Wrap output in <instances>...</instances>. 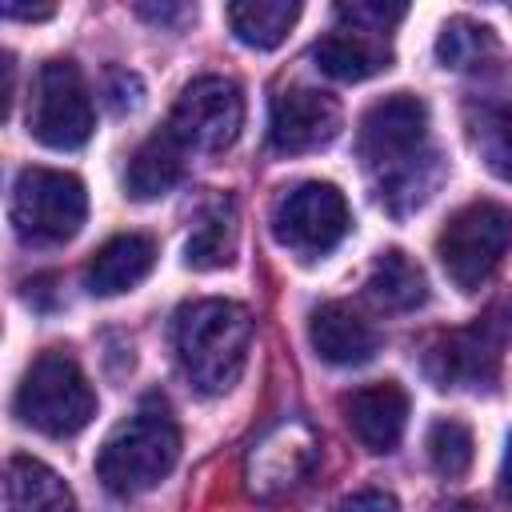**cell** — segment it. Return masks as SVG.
Here are the masks:
<instances>
[{
    "label": "cell",
    "instance_id": "cell-1",
    "mask_svg": "<svg viewBox=\"0 0 512 512\" xmlns=\"http://www.w3.org/2000/svg\"><path fill=\"white\" fill-rule=\"evenodd\" d=\"M360 160L380 176V204L392 216L416 212L440 184V156L428 148V104L412 92H392L376 100L356 136Z\"/></svg>",
    "mask_w": 512,
    "mask_h": 512
},
{
    "label": "cell",
    "instance_id": "cell-2",
    "mask_svg": "<svg viewBox=\"0 0 512 512\" xmlns=\"http://www.w3.org/2000/svg\"><path fill=\"white\" fill-rule=\"evenodd\" d=\"M252 316L236 300H188L172 316V352L184 380L204 396H224L244 376Z\"/></svg>",
    "mask_w": 512,
    "mask_h": 512
},
{
    "label": "cell",
    "instance_id": "cell-3",
    "mask_svg": "<svg viewBox=\"0 0 512 512\" xmlns=\"http://www.w3.org/2000/svg\"><path fill=\"white\" fill-rule=\"evenodd\" d=\"M180 460V428L164 400L148 396L96 452V476L116 496L152 492Z\"/></svg>",
    "mask_w": 512,
    "mask_h": 512
},
{
    "label": "cell",
    "instance_id": "cell-4",
    "mask_svg": "<svg viewBox=\"0 0 512 512\" xmlns=\"http://www.w3.org/2000/svg\"><path fill=\"white\" fill-rule=\"evenodd\" d=\"M12 408L28 428H36L52 440H64V436H76L92 424L96 392H92L84 368L68 352L48 348L28 364Z\"/></svg>",
    "mask_w": 512,
    "mask_h": 512
},
{
    "label": "cell",
    "instance_id": "cell-5",
    "mask_svg": "<svg viewBox=\"0 0 512 512\" xmlns=\"http://www.w3.org/2000/svg\"><path fill=\"white\" fill-rule=\"evenodd\" d=\"M512 248V208L500 200H472L460 212L448 216V224L436 236V256L444 276L460 292H476L492 280V272L504 264Z\"/></svg>",
    "mask_w": 512,
    "mask_h": 512
},
{
    "label": "cell",
    "instance_id": "cell-6",
    "mask_svg": "<svg viewBox=\"0 0 512 512\" xmlns=\"http://www.w3.org/2000/svg\"><path fill=\"white\" fill-rule=\"evenodd\" d=\"M512 344V300H496L468 328L440 332L424 352V372L440 388H488Z\"/></svg>",
    "mask_w": 512,
    "mask_h": 512
},
{
    "label": "cell",
    "instance_id": "cell-7",
    "mask_svg": "<svg viewBox=\"0 0 512 512\" xmlns=\"http://www.w3.org/2000/svg\"><path fill=\"white\" fill-rule=\"evenodd\" d=\"M12 228L24 244H64L88 216L84 180L60 168H24L12 184Z\"/></svg>",
    "mask_w": 512,
    "mask_h": 512
},
{
    "label": "cell",
    "instance_id": "cell-8",
    "mask_svg": "<svg viewBox=\"0 0 512 512\" xmlns=\"http://www.w3.org/2000/svg\"><path fill=\"white\" fill-rule=\"evenodd\" d=\"M92 96L72 60H48L40 64L28 96V132L56 152L84 148L92 136Z\"/></svg>",
    "mask_w": 512,
    "mask_h": 512
},
{
    "label": "cell",
    "instance_id": "cell-9",
    "mask_svg": "<svg viewBox=\"0 0 512 512\" xmlns=\"http://www.w3.org/2000/svg\"><path fill=\"white\" fill-rule=\"evenodd\" d=\"M348 228H352L348 200L336 184H324V180L288 188L272 208V236L304 260L332 252L348 236Z\"/></svg>",
    "mask_w": 512,
    "mask_h": 512
},
{
    "label": "cell",
    "instance_id": "cell-10",
    "mask_svg": "<svg viewBox=\"0 0 512 512\" xmlns=\"http://www.w3.org/2000/svg\"><path fill=\"white\" fill-rule=\"evenodd\" d=\"M184 148L192 152H224L236 144L244 128V92L228 76H196L176 96L168 124Z\"/></svg>",
    "mask_w": 512,
    "mask_h": 512
},
{
    "label": "cell",
    "instance_id": "cell-11",
    "mask_svg": "<svg viewBox=\"0 0 512 512\" xmlns=\"http://www.w3.org/2000/svg\"><path fill=\"white\" fill-rule=\"evenodd\" d=\"M316 456H320L316 432L304 420H280L252 444L244 460V484L256 500H276L312 472Z\"/></svg>",
    "mask_w": 512,
    "mask_h": 512
},
{
    "label": "cell",
    "instance_id": "cell-12",
    "mask_svg": "<svg viewBox=\"0 0 512 512\" xmlns=\"http://www.w3.org/2000/svg\"><path fill=\"white\" fill-rule=\"evenodd\" d=\"M340 104L320 88H284L268 112V144L284 156L328 148L340 136Z\"/></svg>",
    "mask_w": 512,
    "mask_h": 512
},
{
    "label": "cell",
    "instance_id": "cell-13",
    "mask_svg": "<svg viewBox=\"0 0 512 512\" xmlns=\"http://www.w3.org/2000/svg\"><path fill=\"white\" fill-rule=\"evenodd\" d=\"M340 412H344L352 436L368 452H392L408 424V392L396 380H376V384L352 388L340 400Z\"/></svg>",
    "mask_w": 512,
    "mask_h": 512
},
{
    "label": "cell",
    "instance_id": "cell-14",
    "mask_svg": "<svg viewBox=\"0 0 512 512\" xmlns=\"http://www.w3.org/2000/svg\"><path fill=\"white\" fill-rule=\"evenodd\" d=\"M308 340H312V348H316L320 360L340 364V368L364 364L380 348V332L356 308H348L340 300H328V304H320L308 316Z\"/></svg>",
    "mask_w": 512,
    "mask_h": 512
},
{
    "label": "cell",
    "instance_id": "cell-15",
    "mask_svg": "<svg viewBox=\"0 0 512 512\" xmlns=\"http://www.w3.org/2000/svg\"><path fill=\"white\" fill-rule=\"evenodd\" d=\"M312 60L324 76H332L340 84H360L392 64V44H388V36L336 28L312 44Z\"/></svg>",
    "mask_w": 512,
    "mask_h": 512
},
{
    "label": "cell",
    "instance_id": "cell-16",
    "mask_svg": "<svg viewBox=\"0 0 512 512\" xmlns=\"http://www.w3.org/2000/svg\"><path fill=\"white\" fill-rule=\"evenodd\" d=\"M152 264H156V244L140 232H120L92 252L84 268V284L92 296H120L136 288L152 272Z\"/></svg>",
    "mask_w": 512,
    "mask_h": 512
},
{
    "label": "cell",
    "instance_id": "cell-17",
    "mask_svg": "<svg viewBox=\"0 0 512 512\" xmlns=\"http://www.w3.org/2000/svg\"><path fill=\"white\" fill-rule=\"evenodd\" d=\"M4 508L8 512H76V496L60 472L36 456H12L4 468Z\"/></svg>",
    "mask_w": 512,
    "mask_h": 512
},
{
    "label": "cell",
    "instance_id": "cell-18",
    "mask_svg": "<svg viewBox=\"0 0 512 512\" xmlns=\"http://www.w3.org/2000/svg\"><path fill=\"white\" fill-rule=\"evenodd\" d=\"M184 156H188V148H184L168 128L152 132V136L132 152V160H128V172H124L128 196L152 200V196L172 192V188L180 184V176H184Z\"/></svg>",
    "mask_w": 512,
    "mask_h": 512
},
{
    "label": "cell",
    "instance_id": "cell-19",
    "mask_svg": "<svg viewBox=\"0 0 512 512\" xmlns=\"http://www.w3.org/2000/svg\"><path fill=\"white\" fill-rule=\"evenodd\" d=\"M364 292L384 312H416L428 300V276H424V268L408 252L388 248V252H380L372 260V272H368Z\"/></svg>",
    "mask_w": 512,
    "mask_h": 512
},
{
    "label": "cell",
    "instance_id": "cell-20",
    "mask_svg": "<svg viewBox=\"0 0 512 512\" xmlns=\"http://www.w3.org/2000/svg\"><path fill=\"white\" fill-rule=\"evenodd\" d=\"M224 16L240 44L268 52L284 44V36L292 32V24L300 20V4L296 0H236L224 8Z\"/></svg>",
    "mask_w": 512,
    "mask_h": 512
},
{
    "label": "cell",
    "instance_id": "cell-21",
    "mask_svg": "<svg viewBox=\"0 0 512 512\" xmlns=\"http://www.w3.org/2000/svg\"><path fill=\"white\" fill-rule=\"evenodd\" d=\"M232 252H236V204L228 196H220L200 212V220L184 244V260L196 272H212V268L232 264Z\"/></svg>",
    "mask_w": 512,
    "mask_h": 512
},
{
    "label": "cell",
    "instance_id": "cell-22",
    "mask_svg": "<svg viewBox=\"0 0 512 512\" xmlns=\"http://www.w3.org/2000/svg\"><path fill=\"white\" fill-rule=\"evenodd\" d=\"M500 52V40L488 24L472 20V16H452L440 36H436V60L452 72H472L484 68L492 56Z\"/></svg>",
    "mask_w": 512,
    "mask_h": 512
},
{
    "label": "cell",
    "instance_id": "cell-23",
    "mask_svg": "<svg viewBox=\"0 0 512 512\" xmlns=\"http://www.w3.org/2000/svg\"><path fill=\"white\" fill-rule=\"evenodd\" d=\"M468 140L492 176L512 184V100L480 104L468 116Z\"/></svg>",
    "mask_w": 512,
    "mask_h": 512
},
{
    "label": "cell",
    "instance_id": "cell-24",
    "mask_svg": "<svg viewBox=\"0 0 512 512\" xmlns=\"http://www.w3.org/2000/svg\"><path fill=\"white\" fill-rule=\"evenodd\" d=\"M424 448H428L432 468H436L440 476H448V480H452V476H464V472L472 468V456H476L472 432H468V424H460V420H436V424L428 428Z\"/></svg>",
    "mask_w": 512,
    "mask_h": 512
},
{
    "label": "cell",
    "instance_id": "cell-25",
    "mask_svg": "<svg viewBox=\"0 0 512 512\" xmlns=\"http://www.w3.org/2000/svg\"><path fill=\"white\" fill-rule=\"evenodd\" d=\"M404 4H384V0H344L336 4V20L344 28L356 32H372V36H388L400 20H404Z\"/></svg>",
    "mask_w": 512,
    "mask_h": 512
},
{
    "label": "cell",
    "instance_id": "cell-26",
    "mask_svg": "<svg viewBox=\"0 0 512 512\" xmlns=\"http://www.w3.org/2000/svg\"><path fill=\"white\" fill-rule=\"evenodd\" d=\"M100 92H104V104L112 116H124L132 108H140V96H144V80L128 68H104V80H100Z\"/></svg>",
    "mask_w": 512,
    "mask_h": 512
},
{
    "label": "cell",
    "instance_id": "cell-27",
    "mask_svg": "<svg viewBox=\"0 0 512 512\" xmlns=\"http://www.w3.org/2000/svg\"><path fill=\"white\" fill-rule=\"evenodd\" d=\"M332 512H400V500L384 488H360V492L336 500Z\"/></svg>",
    "mask_w": 512,
    "mask_h": 512
},
{
    "label": "cell",
    "instance_id": "cell-28",
    "mask_svg": "<svg viewBox=\"0 0 512 512\" xmlns=\"http://www.w3.org/2000/svg\"><path fill=\"white\" fill-rule=\"evenodd\" d=\"M136 16L156 28H180L196 20V4H136Z\"/></svg>",
    "mask_w": 512,
    "mask_h": 512
},
{
    "label": "cell",
    "instance_id": "cell-29",
    "mask_svg": "<svg viewBox=\"0 0 512 512\" xmlns=\"http://www.w3.org/2000/svg\"><path fill=\"white\" fill-rule=\"evenodd\" d=\"M52 12H56L52 4H16V0L4 4V16L8 20H48Z\"/></svg>",
    "mask_w": 512,
    "mask_h": 512
},
{
    "label": "cell",
    "instance_id": "cell-30",
    "mask_svg": "<svg viewBox=\"0 0 512 512\" xmlns=\"http://www.w3.org/2000/svg\"><path fill=\"white\" fill-rule=\"evenodd\" d=\"M500 488H504V496L512 500V436H508V448H504V464H500Z\"/></svg>",
    "mask_w": 512,
    "mask_h": 512
},
{
    "label": "cell",
    "instance_id": "cell-31",
    "mask_svg": "<svg viewBox=\"0 0 512 512\" xmlns=\"http://www.w3.org/2000/svg\"><path fill=\"white\" fill-rule=\"evenodd\" d=\"M448 512H484L480 504H456V508H448Z\"/></svg>",
    "mask_w": 512,
    "mask_h": 512
}]
</instances>
